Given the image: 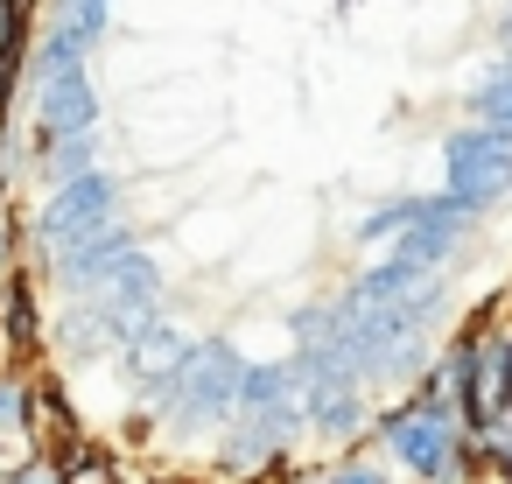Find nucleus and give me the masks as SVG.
<instances>
[{
    "instance_id": "f257e3e1",
    "label": "nucleus",
    "mask_w": 512,
    "mask_h": 484,
    "mask_svg": "<svg viewBox=\"0 0 512 484\" xmlns=\"http://www.w3.org/2000/svg\"><path fill=\"white\" fill-rule=\"evenodd\" d=\"M239 372H246V358H239L232 344L204 337V344L190 351V365L155 393V421H162V428H218V421H232Z\"/></svg>"
},
{
    "instance_id": "f03ea898",
    "label": "nucleus",
    "mask_w": 512,
    "mask_h": 484,
    "mask_svg": "<svg viewBox=\"0 0 512 484\" xmlns=\"http://www.w3.org/2000/svg\"><path fill=\"white\" fill-rule=\"evenodd\" d=\"M463 442H470V428H463L449 407H428V400H414V393L379 414V449H386V463L407 470V477H421V484H428Z\"/></svg>"
},
{
    "instance_id": "7ed1b4c3",
    "label": "nucleus",
    "mask_w": 512,
    "mask_h": 484,
    "mask_svg": "<svg viewBox=\"0 0 512 484\" xmlns=\"http://www.w3.org/2000/svg\"><path fill=\"white\" fill-rule=\"evenodd\" d=\"M113 204H120V190H113V176H78V183H64V190H50V204L36 211V246L57 260V253H71V246H85L92 232H106L113 225Z\"/></svg>"
},
{
    "instance_id": "20e7f679",
    "label": "nucleus",
    "mask_w": 512,
    "mask_h": 484,
    "mask_svg": "<svg viewBox=\"0 0 512 484\" xmlns=\"http://www.w3.org/2000/svg\"><path fill=\"white\" fill-rule=\"evenodd\" d=\"M512 190V134H491V127H463L449 134V204L463 211H484Z\"/></svg>"
},
{
    "instance_id": "39448f33",
    "label": "nucleus",
    "mask_w": 512,
    "mask_h": 484,
    "mask_svg": "<svg viewBox=\"0 0 512 484\" xmlns=\"http://www.w3.org/2000/svg\"><path fill=\"white\" fill-rule=\"evenodd\" d=\"M463 232H470V211H463V204H449V197H414V218H407V232L393 239V267L435 274V267L463 246Z\"/></svg>"
},
{
    "instance_id": "423d86ee",
    "label": "nucleus",
    "mask_w": 512,
    "mask_h": 484,
    "mask_svg": "<svg viewBox=\"0 0 512 484\" xmlns=\"http://www.w3.org/2000/svg\"><path fill=\"white\" fill-rule=\"evenodd\" d=\"M120 260H134V232H127V225H106V232H92L85 246L57 253L50 267H57V288L85 302V295H99V288H106V274H113Z\"/></svg>"
},
{
    "instance_id": "0eeeda50",
    "label": "nucleus",
    "mask_w": 512,
    "mask_h": 484,
    "mask_svg": "<svg viewBox=\"0 0 512 484\" xmlns=\"http://www.w3.org/2000/svg\"><path fill=\"white\" fill-rule=\"evenodd\" d=\"M92 120H99V99H92L85 71H57V78H43V113H36V134H43V141L92 134Z\"/></svg>"
},
{
    "instance_id": "6e6552de",
    "label": "nucleus",
    "mask_w": 512,
    "mask_h": 484,
    "mask_svg": "<svg viewBox=\"0 0 512 484\" xmlns=\"http://www.w3.org/2000/svg\"><path fill=\"white\" fill-rule=\"evenodd\" d=\"M190 351H197V344H190L176 323H148V330H141V337H134L120 358H127V379H134V386L162 393V386H169V379L190 365Z\"/></svg>"
},
{
    "instance_id": "1a4fd4ad",
    "label": "nucleus",
    "mask_w": 512,
    "mask_h": 484,
    "mask_svg": "<svg viewBox=\"0 0 512 484\" xmlns=\"http://www.w3.org/2000/svg\"><path fill=\"white\" fill-rule=\"evenodd\" d=\"M78 442H85V435H78L71 400H64L50 379H36V400H29V449H36V456H50V463H64Z\"/></svg>"
},
{
    "instance_id": "9d476101",
    "label": "nucleus",
    "mask_w": 512,
    "mask_h": 484,
    "mask_svg": "<svg viewBox=\"0 0 512 484\" xmlns=\"http://www.w3.org/2000/svg\"><path fill=\"white\" fill-rule=\"evenodd\" d=\"M0 344H8V358H36L43 351V309H36V281L15 274L8 295H0Z\"/></svg>"
},
{
    "instance_id": "9b49d317",
    "label": "nucleus",
    "mask_w": 512,
    "mask_h": 484,
    "mask_svg": "<svg viewBox=\"0 0 512 484\" xmlns=\"http://www.w3.org/2000/svg\"><path fill=\"white\" fill-rule=\"evenodd\" d=\"M113 344H120V337H113L106 309H99V302L85 295V302H78V309L64 316V351H71V358H99V351H113Z\"/></svg>"
},
{
    "instance_id": "f8f14e48",
    "label": "nucleus",
    "mask_w": 512,
    "mask_h": 484,
    "mask_svg": "<svg viewBox=\"0 0 512 484\" xmlns=\"http://www.w3.org/2000/svg\"><path fill=\"white\" fill-rule=\"evenodd\" d=\"M36 379H43V372H29V365H8V372H0V435H22V442H29V400H36Z\"/></svg>"
},
{
    "instance_id": "ddd939ff",
    "label": "nucleus",
    "mask_w": 512,
    "mask_h": 484,
    "mask_svg": "<svg viewBox=\"0 0 512 484\" xmlns=\"http://www.w3.org/2000/svg\"><path fill=\"white\" fill-rule=\"evenodd\" d=\"M43 183L50 190H64V183H78V176H92V134H71V141H43Z\"/></svg>"
},
{
    "instance_id": "4468645a",
    "label": "nucleus",
    "mask_w": 512,
    "mask_h": 484,
    "mask_svg": "<svg viewBox=\"0 0 512 484\" xmlns=\"http://www.w3.org/2000/svg\"><path fill=\"white\" fill-rule=\"evenodd\" d=\"M64 484H127V456L120 449H99V442H78L64 456Z\"/></svg>"
},
{
    "instance_id": "2eb2a0df",
    "label": "nucleus",
    "mask_w": 512,
    "mask_h": 484,
    "mask_svg": "<svg viewBox=\"0 0 512 484\" xmlns=\"http://www.w3.org/2000/svg\"><path fill=\"white\" fill-rule=\"evenodd\" d=\"M470 113H477V127H491V134H512V57L470 92Z\"/></svg>"
},
{
    "instance_id": "dca6fc26",
    "label": "nucleus",
    "mask_w": 512,
    "mask_h": 484,
    "mask_svg": "<svg viewBox=\"0 0 512 484\" xmlns=\"http://www.w3.org/2000/svg\"><path fill=\"white\" fill-rule=\"evenodd\" d=\"M407 218H414V197H407V204H386V211H372V218L358 225V246H379V239H400V232H407Z\"/></svg>"
},
{
    "instance_id": "f3484780",
    "label": "nucleus",
    "mask_w": 512,
    "mask_h": 484,
    "mask_svg": "<svg viewBox=\"0 0 512 484\" xmlns=\"http://www.w3.org/2000/svg\"><path fill=\"white\" fill-rule=\"evenodd\" d=\"M22 43H29V15L15 8V0H0V64H22Z\"/></svg>"
},
{
    "instance_id": "a211bd4d",
    "label": "nucleus",
    "mask_w": 512,
    "mask_h": 484,
    "mask_svg": "<svg viewBox=\"0 0 512 484\" xmlns=\"http://www.w3.org/2000/svg\"><path fill=\"white\" fill-rule=\"evenodd\" d=\"M106 15H113V0H71V8H64V29H71L78 43H92V36L106 29Z\"/></svg>"
},
{
    "instance_id": "6ab92c4d",
    "label": "nucleus",
    "mask_w": 512,
    "mask_h": 484,
    "mask_svg": "<svg viewBox=\"0 0 512 484\" xmlns=\"http://www.w3.org/2000/svg\"><path fill=\"white\" fill-rule=\"evenodd\" d=\"M316 484H386V470H379L372 456H344V463H330Z\"/></svg>"
},
{
    "instance_id": "aec40b11",
    "label": "nucleus",
    "mask_w": 512,
    "mask_h": 484,
    "mask_svg": "<svg viewBox=\"0 0 512 484\" xmlns=\"http://www.w3.org/2000/svg\"><path fill=\"white\" fill-rule=\"evenodd\" d=\"M0 484H64V463H50V456H36V449H29V456H22L8 477H0Z\"/></svg>"
},
{
    "instance_id": "412c9836",
    "label": "nucleus",
    "mask_w": 512,
    "mask_h": 484,
    "mask_svg": "<svg viewBox=\"0 0 512 484\" xmlns=\"http://www.w3.org/2000/svg\"><path fill=\"white\" fill-rule=\"evenodd\" d=\"M15 253H22V232H15V218H8V204H0V295H8V281L22 274V267H15Z\"/></svg>"
},
{
    "instance_id": "4be33fe9",
    "label": "nucleus",
    "mask_w": 512,
    "mask_h": 484,
    "mask_svg": "<svg viewBox=\"0 0 512 484\" xmlns=\"http://www.w3.org/2000/svg\"><path fill=\"white\" fill-rule=\"evenodd\" d=\"M8 99H15V71H8V64H0V106H8Z\"/></svg>"
},
{
    "instance_id": "5701e85b",
    "label": "nucleus",
    "mask_w": 512,
    "mask_h": 484,
    "mask_svg": "<svg viewBox=\"0 0 512 484\" xmlns=\"http://www.w3.org/2000/svg\"><path fill=\"white\" fill-rule=\"evenodd\" d=\"M148 484H190V477H148Z\"/></svg>"
},
{
    "instance_id": "b1692460",
    "label": "nucleus",
    "mask_w": 512,
    "mask_h": 484,
    "mask_svg": "<svg viewBox=\"0 0 512 484\" xmlns=\"http://www.w3.org/2000/svg\"><path fill=\"white\" fill-rule=\"evenodd\" d=\"M15 8H22V15H36V0H15Z\"/></svg>"
}]
</instances>
